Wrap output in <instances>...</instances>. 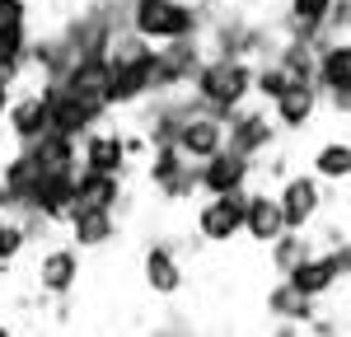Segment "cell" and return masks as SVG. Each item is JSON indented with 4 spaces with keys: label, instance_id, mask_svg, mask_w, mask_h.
Segmentation results:
<instances>
[{
    "label": "cell",
    "instance_id": "obj_2",
    "mask_svg": "<svg viewBox=\"0 0 351 337\" xmlns=\"http://www.w3.org/2000/svg\"><path fill=\"white\" fill-rule=\"evenodd\" d=\"M211 5H192V0H127V28H136L150 42L202 38V28L211 19Z\"/></svg>",
    "mask_w": 351,
    "mask_h": 337
},
{
    "label": "cell",
    "instance_id": "obj_20",
    "mask_svg": "<svg viewBox=\"0 0 351 337\" xmlns=\"http://www.w3.org/2000/svg\"><path fill=\"white\" fill-rule=\"evenodd\" d=\"M263 249H267V267L276 272V277H286L291 267H300L304 258H314V253H319L309 229H281V234H276L271 244H263Z\"/></svg>",
    "mask_w": 351,
    "mask_h": 337
},
{
    "label": "cell",
    "instance_id": "obj_4",
    "mask_svg": "<svg viewBox=\"0 0 351 337\" xmlns=\"http://www.w3.org/2000/svg\"><path fill=\"white\" fill-rule=\"evenodd\" d=\"M145 183H150L164 201H192V197H202L197 192V160H188L178 145H150Z\"/></svg>",
    "mask_w": 351,
    "mask_h": 337
},
{
    "label": "cell",
    "instance_id": "obj_9",
    "mask_svg": "<svg viewBox=\"0 0 351 337\" xmlns=\"http://www.w3.org/2000/svg\"><path fill=\"white\" fill-rule=\"evenodd\" d=\"M253 173H258V160H248L239 150H230V145H220L216 155H206V160H197V192H239L253 183Z\"/></svg>",
    "mask_w": 351,
    "mask_h": 337
},
{
    "label": "cell",
    "instance_id": "obj_7",
    "mask_svg": "<svg viewBox=\"0 0 351 337\" xmlns=\"http://www.w3.org/2000/svg\"><path fill=\"white\" fill-rule=\"evenodd\" d=\"M276 140H281V127L263 108H243L239 103L234 112H225V145L230 150H239L248 160H263V155L276 150Z\"/></svg>",
    "mask_w": 351,
    "mask_h": 337
},
{
    "label": "cell",
    "instance_id": "obj_6",
    "mask_svg": "<svg viewBox=\"0 0 351 337\" xmlns=\"http://www.w3.org/2000/svg\"><path fill=\"white\" fill-rule=\"evenodd\" d=\"M276 201H281L286 229H314L319 216L328 211L324 178H314V173H286L281 188H276Z\"/></svg>",
    "mask_w": 351,
    "mask_h": 337
},
{
    "label": "cell",
    "instance_id": "obj_15",
    "mask_svg": "<svg viewBox=\"0 0 351 337\" xmlns=\"http://www.w3.org/2000/svg\"><path fill=\"white\" fill-rule=\"evenodd\" d=\"M132 155L122 145V132L108 127H89L80 136V168H104V173H127Z\"/></svg>",
    "mask_w": 351,
    "mask_h": 337
},
{
    "label": "cell",
    "instance_id": "obj_24",
    "mask_svg": "<svg viewBox=\"0 0 351 337\" xmlns=\"http://www.w3.org/2000/svg\"><path fill=\"white\" fill-rule=\"evenodd\" d=\"M286 80H291V75L276 66V56H263V61H253V94H258L263 103H271V99L286 89Z\"/></svg>",
    "mask_w": 351,
    "mask_h": 337
},
{
    "label": "cell",
    "instance_id": "obj_11",
    "mask_svg": "<svg viewBox=\"0 0 351 337\" xmlns=\"http://www.w3.org/2000/svg\"><path fill=\"white\" fill-rule=\"evenodd\" d=\"M141 281H145V290H150V295H160V300H173V295H183V286H188L183 253L173 249L169 239H155L150 249L141 253Z\"/></svg>",
    "mask_w": 351,
    "mask_h": 337
},
{
    "label": "cell",
    "instance_id": "obj_12",
    "mask_svg": "<svg viewBox=\"0 0 351 337\" xmlns=\"http://www.w3.org/2000/svg\"><path fill=\"white\" fill-rule=\"evenodd\" d=\"M319 108H324V94H319L314 80H286V89L271 99V122L286 136H295V132H309L314 127Z\"/></svg>",
    "mask_w": 351,
    "mask_h": 337
},
{
    "label": "cell",
    "instance_id": "obj_17",
    "mask_svg": "<svg viewBox=\"0 0 351 337\" xmlns=\"http://www.w3.org/2000/svg\"><path fill=\"white\" fill-rule=\"evenodd\" d=\"M332 0H286L281 19H276V33L281 38H304V42H324V24Z\"/></svg>",
    "mask_w": 351,
    "mask_h": 337
},
{
    "label": "cell",
    "instance_id": "obj_1",
    "mask_svg": "<svg viewBox=\"0 0 351 337\" xmlns=\"http://www.w3.org/2000/svg\"><path fill=\"white\" fill-rule=\"evenodd\" d=\"M188 94L202 103V108L211 112H234L239 103L253 99V61L248 56H206L202 66H197V75H192Z\"/></svg>",
    "mask_w": 351,
    "mask_h": 337
},
{
    "label": "cell",
    "instance_id": "obj_13",
    "mask_svg": "<svg viewBox=\"0 0 351 337\" xmlns=\"http://www.w3.org/2000/svg\"><path fill=\"white\" fill-rule=\"evenodd\" d=\"M173 145L188 155V160H206V155H216L220 145H225V117L211 108H202L197 99L188 103L183 112V122H178V132H173Z\"/></svg>",
    "mask_w": 351,
    "mask_h": 337
},
{
    "label": "cell",
    "instance_id": "obj_14",
    "mask_svg": "<svg viewBox=\"0 0 351 337\" xmlns=\"http://www.w3.org/2000/svg\"><path fill=\"white\" fill-rule=\"evenodd\" d=\"M66 234H71V244L80 253H94V249H108L112 239H117V211H104V206H71V216H66Z\"/></svg>",
    "mask_w": 351,
    "mask_h": 337
},
{
    "label": "cell",
    "instance_id": "obj_25",
    "mask_svg": "<svg viewBox=\"0 0 351 337\" xmlns=\"http://www.w3.org/2000/svg\"><path fill=\"white\" fill-rule=\"evenodd\" d=\"M24 249H28L24 225L14 221V216H0V272H5V267H14V262L24 258Z\"/></svg>",
    "mask_w": 351,
    "mask_h": 337
},
{
    "label": "cell",
    "instance_id": "obj_10",
    "mask_svg": "<svg viewBox=\"0 0 351 337\" xmlns=\"http://www.w3.org/2000/svg\"><path fill=\"white\" fill-rule=\"evenodd\" d=\"M33 286L43 290V295H75V286H80V249L66 239V244H52V249L38 253V262H33Z\"/></svg>",
    "mask_w": 351,
    "mask_h": 337
},
{
    "label": "cell",
    "instance_id": "obj_29",
    "mask_svg": "<svg viewBox=\"0 0 351 337\" xmlns=\"http://www.w3.org/2000/svg\"><path fill=\"white\" fill-rule=\"evenodd\" d=\"M0 216H10V192H5V178H0Z\"/></svg>",
    "mask_w": 351,
    "mask_h": 337
},
{
    "label": "cell",
    "instance_id": "obj_28",
    "mask_svg": "<svg viewBox=\"0 0 351 337\" xmlns=\"http://www.w3.org/2000/svg\"><path fill=\"white\" fill-rule=\"evenodd\" d=\"M10 94H14V80L0 75V112H5V103H10Z\"/></svg>",
    "mask_w": 351,
    "mask_h": 337
},
{
    "label": "cell",
    "instance_id": "obj_22",
    "mask_svg": "<svg viewBox=\"0 0 351 337\" xmlns=\"http://www.w3.org/2000/svg\"><path fill=\"white\" fill-rule=\"evenodd\" d=\"M314 305H319V300H309L304 290H295L291 277H276V286L267 290V314L276 319V323H295V328H304V319L314 314Z\"/></svg>",
    "mask_w": 351,
    "mask_h": 337
},
{
    "label": "cell",
    "instance_id": "obj_5",
    "mask_svg": "<svg viewBox=\"0 0 351 337\" xmlns=\"http://www.w3.org/2000/svg\"><path fill=\"white\" fill-rule=\"evenodd\" d=\"M243 197L248 188L239 192H206L197 216H192V229L202 234V244H234L243 234Z\"/></svg>",
    "mask_w": 351,
    "mask_h": 337
},
{
    "label": "cell",
    "instance_id": "obj_23",
    "mask_svg": "<svg viewBox=\"0 0 351 337\" xmlns=\"http://www.w3.org/2000/svg\"><path fill=\"white\" fill-rule=\"evenodd\" d=\"M286 277H291V286H295V290H304L309 300H324V295H332V290H337V277H332V267L324 262V253L304 258V262H300V267H291Z\"/></svg>",
    "mask_w": 351,
    "mask_h": 337
},
{
    "label": "cell",
    "instance_id": "obj_30",
    "mask_svg": "<svg viewBox=\"0 0 351 337\" xmlns=\"http://www.w3.org/2000/svg\"><path fill=\"white\" fill-rule=\"evenodd\" d=\"M216 5H225V10H230V5H243V0H216Z\"/></svg>",
    "mask_w": 351,
    "mask_h": 337
},
{
    "label": "cell",
    "instance_id": "obj_8",
    "mask_svg": "<svg viewBox=\"0 0 351 337\" xmlns=\"http://www.w3.org/2000/svg\"><path fill=\"white\" fill-rule=\"evenodd\" d=\"M0 117H5V132H10L14 145H33L38 136L52 132V108H47L43 89H14Z\"/></svg>",
    "mask_w": 351,
    "mask_h": 337
},
{
    "label": "cell",
    "instance_id": "obj_26",
    "mask_svg": "<svg viewBox=\"0 0 351 337\" xmlns=\"http://www.w3.org/2000/svg\"><path fill=\"white\" fill-rule=\"evenodd\" d=\"M324 262L332 267V277H337V281H347V277H351V239L328 244V249H324Z\"/></svg>",
    "mask_w": 351,
    "mask_h": 337
},
{
    "label": "cell",
    "instance_id": "obj_19",
    "mask_svg": "<svg viewBox=\"0 0 351 337\" xmlns=\"http://www.w3.org/2000/svg\"><path fill=\"white\" fill-rule=\"evenodd\" d=\"M281 229H286V216H281L276 192H248L243 197V234L253 244H271Z\"/></svg>",
    "mask_w": 351,
    "mask_h": 337
},
{
    "label": "cell",
    "instance_id": "obj_21",
    "mask_svg": "<svg viewBox=\"0 0 351 337\" xmlns=\"http://www.w3.org/2000/svg\"><path fill=\"white\" fill-rule=\"evenodd\" d=\"M309 173L324 183H351V136H328L309 155Z\"/></svg>",
    "mask_w": 351,
    "mask_h": 337
},
{
    "label": "cell",
    "instance_id": "obj_27",
    "mask_svg": "<svg viewBox=\"0 0 351 337\" xmlns=\"http://www.w3.org/2000/svg\"><path fill=\"white\" fill-rule=\"evenodd\" d=\"M263 173H267V178H276V183H281V178H286V173H291V160H286V155H271L267 164H263Z\"/></svg>",
    "mask_w": 351,
    "mask_h": 337
},
{
    "label": "cell",
    "instance_id": "obj_18",
    "mask_svg": "<svg viewBox=\"0 0 351 337\" xmlns=\"http://www.w3.org/2000/svg\"><path fill=\"white\" fill-rule=\"evenodd\" d=\"M314 84H319V94L351 89V38H328L324 33V42L314 52Z\"/></svg>",
    "mask_w": 351,
    "mask_h": 337
},
{
    "label": "cell",
    "instance_id": "obj_16",
    "mask_svg": "<svg viewBox=\"0 0 351 337\" xmlns=\"http://www.w3.org/2000/svg\"><path fill=\"white\" fill-rule=\"evenodd\" d=\"M122 197H127V173L75 168V201H71V206H104V211H117Z\"/></svg>",
    "mask_w": 351,
    "mask_h": 337
},
{
    "label": "cell",
    "instance_id": "obj_3",
    "mask_svg": "<svg viewBox=\"0 0 351 337\" xmlns=\"http://www.w3.org/2000/svg\"><path fill=\"white\" fill-rule=\"evenodd\" d=\"M202 61H206V42H202V38H169V42H155L150 94H178V89H188Z\"/></svg>",
    "mask_w": 351,
    "mask_h": 337
}]
</instances>
